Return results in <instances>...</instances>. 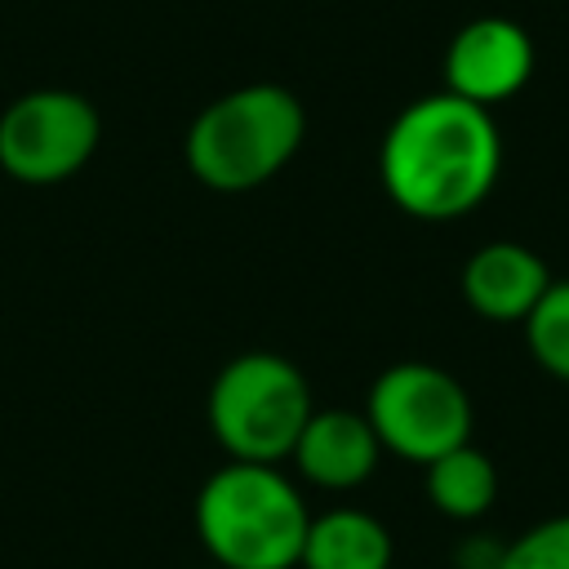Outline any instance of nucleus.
Listing matches in <instances>:
<instances>
[{
    "instance_id": "423d86ee",
    "label": "nucleus",
    "mask_w": 569,
    "mask_h": 569,
    "mask_svg": "<svg viewBox=\"0 0 569 569\" xmlns=\"http://www.w3.org/2000/svg\"><path fill=\"white\" fill-rule=\"evenodd\" d=\"M102 142L98 107L76 89H31L0 111V169L22 187L76 178Z\"/></svg>"
},
{
    "instance_id": "f257e3e1",
    "label": "nucleus",
    "mask_w": 569,
    "mask_h": 569,
    "mask_svg": "<svg viewBox=\"0 0 569 569\" xmlns=\"http://www.w3.org/2000/svg\"><path fill=\"white\" fill-rule=\"evenodd\" d=\"M502 173V133L493 111L427 93L413 98L382 133L378 178L387 200L418 222H453L489 200Z\"/></svg>"
},
{
    "instance_id": "20e7f679",
    "label": "nucleus",
    "mask_w": 569,
    "mask_h": 569,
    "mask_svg": "<svg viewBox=\"0 0 569 569\" xmlns=\"http://www.w3.org/2000/svg\"><path fill=\"white\" fill-rule=\"evenodd\" d=\"M311 413V382L280 351L231 356L213 373L204 400L209 431L231 462H284Z\"/></svg>"
},
{
    "instance_id": "9b49d317",
    "label": "nucleus",
    "mask_w": 569,
    "mask_h": 569,
    "mask_svg": "<svg viewBox=\"0 0 569 569\" xmlns=\"http://www.w3.org/2000/svg\"><path fill=\"white\" fill-rule=\"evenodd\" d=\"M422 485H427V502L449 516V520H480L493 502H498V467L485 449H476L471 440L440 453L436 462L422 467Z\"/></svg>"
},
{
    "instance_id": "1a4fd4ad",
    "label": "nucleus",
    "mask_w": 569,
    "mask_h": 569,
    "mask_svg": "<svg viewBox=\"0 0 569 569\" xmlns=\"http://www.w3.org/2000/svg\"><path fill=\"white\" fill-rule=\"evenodd\" d=\"M293 467L302 471V480H311L316 489L329 493H347L360 489L382 458V445L365 418V409H316L293 445Z\"/></svg>"
},
{
    "instance_id": "6e6552de",
    "label": "nucleus",
    "mask_w": 569,
    "mask_h": 569,
    "mask_svg": "<svg viewBox=\"0 0 569 569\" xmlns=\"http://www.w3.org/2000/svg\"><path fill=\"white\" fill-rule=\"evenodd\" d=\"M551 280L556 276L547 271V262L529 244H520V240H489V244H480L462 262L458 289H462V302L480 320L525 325L529 311L542 302Z\"/></svg>"
},
{
    "instance_id": "f8f14e48",
    "label": "nucleus",
    "mask_w": 569,
    "mask_h": 569,
    "mask_svg": "<svg viewBox=\"0 0 569 569\" xmlns=\"http://www.w3.org/2000/svg\"><path fill=\"white\" fill-rule=\"evenodd\" d=\"M520 329L533 365L556 382H569V280H551Z\"/></svg>"
},
{
    "instance_id": "ddd939ff",
    "label": "nucleus",
    "mask_w": 569,
    "mask_h": 569,
    "mask_svg": "<svg viewBox=\"0 0 569 569\" xmlns=\"http://www.w3.org/2000/svg\"><path fill=\"white\" fill-rule=\"evenodd\" d=\"M498 569H569V511L547 516L511 538Z\"/></svg>"
},
{
    "instance_id": "9d476101",
    "label": "nucleus",
    "mask_w": 569,
    "mask_h": 569,
    "mask_svg": "<svg viewBox=\"0 0 569 569\" xmlns=\"http://www.w3.org/2000/svg\"><path fill=\"white\" fill-rule=\"evenodd\" d=\"M391 529L360 507H329L311 516L298 569H391Z\"/></svg>"
},
{
    "instance_id": "f03ea898",
    "label": "nucleus",
    "mask_w": 569,
    "mask_h": 569,
    "mask_svg": "<svg viewBox=\"0 0 569 569\" xmlns=\"http://www.w3.org/2000/svg\"><path fill=\"white\" fill-rule=\"evenodd\" d=\"M307 138V111L293 89L253 80L240 89H227L187 129L182 156L200 187L240 196L253 187H267L302 147Z\"/></svg>"
},
{
    "instance_id": "4468645a",
    "label": "nucleus",
    "mask_w": 569,
    "mask_h": 569,
    "mask_svg": "<svg viewBox=\"0 0 569 569\" xmlns=\"http://www.w3.org/2000/svg\"><path fill=\"white\" fill-rule=\"evenodd\" d=\"M502 551H507V542L467 538V542L458 547V569H498V565H502Z\"/></svg>"
},
{
    "instance_id": "0eeeda50",
    "label": "nucleus",
    "mask_w": 569,
    "mask_h": 569,
    "mask_svg": "<svg viewBox=\"0 0 569 569\" xmlns=\"http://www.w3.org/2000/svg\"><path fill=\"white\" fill-rule=\"evenodd\" d=\"M440 76H445V93L493 111L498 102L516 98L529 84L533 40L516 18H502V13L471 18L445 44Z\"/></svg>"
},
{
    "instance_id": "7ed1b4c3",
    "label": "nucleus",
    "mask_w": 569,
    "mask_h": 569,
    "mask_svg": "<svg viewBox=\"0 0 569 569\" xmlns=\"http://www.w3.org/2000/svg\"><path fill=\"white\" fill-rule=\"evenodd\" d=\"M196 538L222 569H298L311 511L267 462H222L196 493Z\"/></svg>"
},
{
    "instance_id": "39448f33",
    "label": "nucleus",
    "mask_w": 569,
    "mask_h": 569,
    "mask_svg": "<svg viewBox=\"0 0 569 569\" xmlns=\"http://www.w3.org/2000/svg\"><path fill=\"white\" fill-rule=\"evenodd\" d=\"M365 418L382 453H396L418 467L467 445L476 422L467 387L449 369L427 360L387 365L365 396Z\"/></svg>"
}]
</instances>
